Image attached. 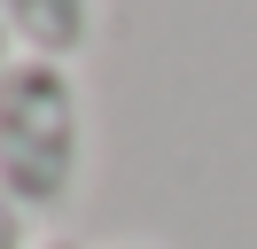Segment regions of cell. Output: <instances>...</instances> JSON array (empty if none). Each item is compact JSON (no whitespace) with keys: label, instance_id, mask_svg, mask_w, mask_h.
<instances>
[{"label":"cell","instance_id":"7a4b0ae2","mask_svg":"<svg viewBox=\"0 0 257 249\" xmlns=\"http://www.w3.org/2000/svg\"><path fill=\"white\" fill-rule=\"evenodd\" d=\"M0 24L16 39V55L78 62L94 47V0H0Z\"/></svg>","mask_w":257,"mask_h":249},{"label":"cell","instance_id":"8992f818","mask_svg":"<svg viewBox=\"0 0 257 249\" xmlns=\"http://www.w3.org/2000/svg\"><path fill=\"white\" fill-rule=\"evenodd\" d=\"M117 249H148V241H117Z\"/></svg>","mask_w":257,"mask_h":249},{"label":"cell","instance_id":"6da1fadb","mask_svg":"<svg viewBox=\"0 0 257 249\" xmlns=\"http://www.w3.org/2000/svg\"><path fill=\"white\" fill-rule=\"evenodd\" d=\"M86 179V109L70 62L16 55L0 70V195L24 218H55Z\"/></svg>","mask_w":257,"mask_h":249},{"label":"cell","instance_id":"277c9868","mask_svg":"<svg viewBox=\"0 0 257 249\" xmlns=\"http://www.w3.org/2000/svg\"><path fill=\"white\" fill-rule=\"evenodd\" d=\"M8 62H16V39H8V24H0V70H8Z\"/></svg>","mask_w":257,"mask_h":249},{"label":"cell","instance_id":"5b68a950","mask_svg":"<svg viewBox=\"0 0 257 249\" xmlns=\"http://www.w3.org/2000/svg\"><path fill=\"white\" fill-rule=\"evenodd\" d=\"M39 249H86V241H70V233H47V241H39Z\"/></svg>","mask_w":257,"mask_h":249},{"label":"cell","instance_id":"3957f363","mask_svg":"<svg viewBox=\"0 0 257 249\" xmlns=\"http://www.w3.org/2000/svg\"><path fill=\"white\" fill-rule=\"evenodd\" d=\"M0 249H39V233H32V218L16 210V202L0 195Z\"/></svg>","mask_w":257,"mask_h":249}]
</instances>
